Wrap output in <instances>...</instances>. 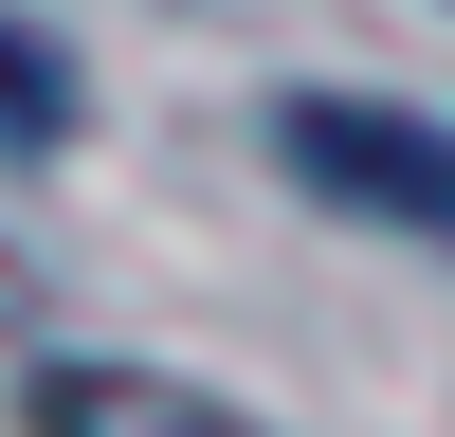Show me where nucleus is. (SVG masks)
Instances as JSON below:
<instances>
[{
	"label": "nucleus",
	"instance_id": "obj_1",
	"mask_svg": "<svg viewBox=\"0 0 455 437\" xmlns=\"http://www.w3.org/2000/svg\"><path fill=\"white\" fill-rule=\"evenodd\" d=\"M274 164L310 182V201H347V218H383V237H437V255H455V128H437V109L291 91V109H274Z\"/></svg>",
	"mask_w": 455,
	"mask_h": 437
},
{
	"label": "nucleus",
	"instance_id": "obj_2",
	"mask_svg": "<svg viewBox=\"0 0 455 437\" xmlns=\"http://www.w3.org/2000/svg\"><path fill=\"white\" fill-rule=\"evenodd\" d=\"M36 437H274L219 383H164V364H36Z\"/></svg>",
	"mask_w": 455,
	"mask_h": 437
}]
</instances>
